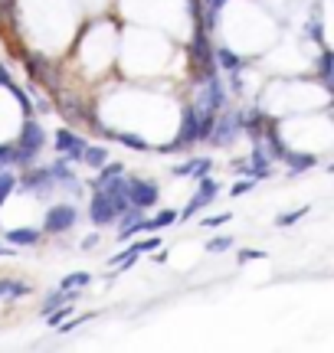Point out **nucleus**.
I'll list each match as a JSON object with an SVG mask.
<instances>
[{"instance_id": "24", "label": "nucleus", "mask_w": 334, "mask_h": 353, "mask_svg": "<svg viewBox=\"0 0 334 353\" xmlns=\"http://www.w3.org/2000/svg\"><path fill=\"white\" fill-rule=\"evenodd\" d=\"M13 92V95H17V101H20V108H23V114H33V101L26 99V92L20 85H17V82H10V85H7Z\"/></svg>"}, {"instance_id": "34", "label": "nucleus", "mask_w": 334, "mask_h": 353, "mask_svg": "<svg viewBox=\"0 0 334 353\" xmlns=\"http://www.w3.org/2000/svg\"><path fill=\"white\" fill-rule=\"evenodd\" d=\"M206 3H210V26H213V23H217L213 17H217V13H219V7H223L226 0H206Z\"/></svg>"}, {"instance_id": "35", "label": "nucleus", "mask_w": 334, "mask_h": 353, "mask_svg": "<svg viewBox=\"0 0 334 353\" xmlns=\"http://www.w3.org/2000/svg\"><path fill=\"white\" fill-rule=\"evenodd\" d=\"M141 249H144V252H155V249H161V242H157L155 236H151V239H144V242H141Z\"/></svg>"}, {"instance_id": "7", "label": "nucleus", "mask_w": 334, "mask_h": 353, "mask_svg": "<svg viewBox=\"0 0 334 353\" xmlns=\"http://www.w3.org/2000/svg\"><path fill=\"white\" fill-rule=\"evenodd\" d=\"M89 219L95 223V226H108V223H115L118 219L115 200L99 187H95V196H92V203H89Z\"/></svg>"}, {"instance_id": "17", "label": "nucleus", "mask_w": 334, "mask_h": 353, "mask_svg": "<svg viewBox=\"0 0 334 353\" xmlns=\"http://www.w3.org/2000/svg\"><path fill=\"white\" fill-rule=\"evenodd\" d=\"M7 242L10 245H37L39 229H7Z\"/></svg>"}, {"instance_id": "33", "label": "nucleus", "mask_w": 334, "mask_h": 353, "mask_svg": "<svg viewBox=\"0 0 334 353\" xmlns=\"http://www.w3.org/2000/svg\"><path fill=\"white\" fill-rule=\"evenodd\" d=\"M7 164H13V148H3V144H0V167H7Z\"/></svg>"}, {"instance_id": "10", "label": "nucleus", "mask_w": 334, "mask_h": 353, "mask_svg": "<svg viewBox=\"0 0 334 353\" xmlns=\"http://www.w3.org/2000/svg\"><path fill=\"white\" fill-rule=\"evenodd\" d=\"M20 187L33 190V193H50V190L56 187V180H52L50 167H39V170H26V174L20 176Z\"/></svg>"}, {"instance_id": "13", "label": "nucleus", "mask_w": 334, "mask_h": 353, "mask_svg": "<svg viewBox=\"0 0 334 353\" xmlns=\"http://www.w3.org/2000/svg\"><path fill=\"white\" fill-rule=\"evenodd\" d=\"M279 161H282V164H288V174H292V176L318 164V157H315V154H295V151H288V148L279 154Z\"/></svg>"}, {"instance_id": "11", "label": "nucleus", "mask_w": 334, "mask_h": 353, "mask_svg": "<svg viewBox=\"0 0 334 353\" xmlns=\"http://www.w3.org/2000/svg\"><path fill=\"white\" fill-rule=\"evenodd\" d=\"M26 72L37 79L39 85H50L52 92H56V76H52V69H50V63L39 56V52H26Z\"/></svg>"}, {"instance_id": "22", "label": "nucleus", "mask_w": 334, "mask_h": 353, "mask_svg": "<svg viewBox=\"0 0 334 353\" xmlns=\"http://www.w3.org/2000/svg\"><path fill=\"white\" fill-rule=\"evenodd\" d=\"M177 219H180V216L174 213V210H161L155 219H148V226H151V229H161V226H170V223H177Z\"/></svg>"}, {"instance_id": "18", "label": "nucleus", "mask_w": 334, "mask_h": 353, "mask_svg": "<svg viewBox=\"0 0 334 353\" xmlns=\"http://www.w3.org/2000/svg\"><path fill=\"white\" fill-rule=\"evenodd\" d=\"M108 161V151L99 148V144H86V151H82V164L92 167V170H99V167Z\"/></svg>"}, {"instance_id": "26", "label": "nucleus", "mask_w": 334, "mask_h": 353, "mask_svg": "<svg viewBox=\"0 0 334 353\" xmlns=\"http://www.w3.org/2000/svg\"><path fill=\"white\" fill-rule=\"evenodd\" d=\"M92 314H82V317H72V321H63V324H56V327L63 330V334H72V330L76 327H82V324H86V321H89Z\"/></svg>"}, {"instance_id": "5", "label": "nucleus", "mask_w": 334, "mask_h": 353, "mask_svg": "<svg viewBox=\"0 0 334 353\" xmlns=\"http://www.w3.org/2000/svg\"><path fill=\"white\" fill-rule=\"evenodd\" d=\"M190 56H193V65L200 69V76H217V69H213V50H210V37H206L204 26H197V33H193V43H190Z\"/></svg>"}, {"instance_id": "37", "label": "nucleus", "mask_w": 334, "mask_h": 353, "mask_svg": "<svg viewBox=\"0 0 334 353\" xmlns=\"http://www.w3.org/2000/svg\"><path fill=\"white\" fill-rule=\"evenodd\" d=\"M13 79H10V72H7V69H3V63H0V85H10Z\"/></svg>"}, {"instance_id": "1", "label": "nucleus", "mask_w": 334, "mask_h": 353, "mask_svg": "<svg viewBox=\"0 0 334 353\" xmlns=\"http://www.w3.org/2000/svg\"><path fill=\"white\" fill-rule=\"evenodd\" d=\"M43 144H46V134H43V128L26 114L23 128H20V144L13 148V164L20 167H30L33 161H37V154L43 151Z\"/></svg>"}, {"instance_id": "20", "label": "nucleus", "mask_w": 334, "mask_h": 353, "mask_svg": "<svg viewBox=\"0 0 334 353\" xmlns=\"http://www.w3.org/2000/svg\"><path fill=\"white\" fill-rule=\"evenodd\" d=\"M13 190H17V176H13L10 170H3V167H0V206H3V200L10 196Z\"/></svg>"}, {"instance_id": "6", "label": "nucleus", "mask_w": 334, "mask_h": 353, "mask_svg": "<svg viewBox=\"0 0 334 353\" xmlns=\"http://www.w3.org/2000/svg\"><path fill=\"white\" fill-rule=\"evenodd\" d=\"M197 183H200V187H197V193L190 196V203H187V210L180 213V219H190V216H197L200 210H204V206H210V203H213V196L219 193V183L213 180V176H200Z\"/></svg>"}, {"instance_id": "32", "label": "nucleus", "mask_w": 334, "mask_h": 353, "mask_svg": "<svg viewBox=\"0 0 334 353\" xmlns=\"http://www.w3.org/2000/svg\"><path fill=\"white\" fill-rule=\"evenodd\" d=\"M262 255H266V252H256V249H243V252L236 255V259H239V265H246V262H253V259H262Z\"/></svg>"}, {"instance_id": "23", "label": "nucleus", "mask_w": 334, "mask_h": 353, "mask_svg": "<svg viewBox=\"0 0 334 353\" xmlns=\"http://www.w3.org/2000/svg\"><path fill=\"white\" fill-rule=\"evenodd\" d=\"M233 249V236H217V239L206 242V252H230Z\"/></svg>"}, {"instance_id": "19", "label": "nucleus", "mask_w": 334, "mask_h": 353, "mask_svg": "<svg viewBox=\"0 0 334 353\" xmlns=\"http://www.w3.org/2000/svg\"><path fill=\"white\" fill-rule=\"evenodd\" d=\"M89 281H92L89 272H72V275H66L63 281H59V288H63V291H82Z\"/></svg>"}, {"instance_id": "29", "label": "nucleus", "mask_w": 334, "mask_h": 353, "mask_svg": "<svg viewBox=\"0 0 334 353\" xmlns=\"http://www.w3.org/2000/svg\"><path fill=\"white\" fill-rule=\"evenodd\" d=\"M233 216L230 213H219V216H206L204 219V229H213V226H223V223H230Z\"/></svg>"}, {"instance_id": "28", "label": "nucleus", "mask_w": 334, "mask_h": 353, "mask_svg": "<svg viewBox=\"0 0 334 353\" xmlns=\"http://www.w3.org/2000/svg\"><path fill=\"white\" fill-rule=\"evenodd\" d=\"M197 161H200V157H193V161H184L180 167H174V176H190L193 170H197Z\"/></svg>"}, {"instance_id": "16", "label": "nucleus", "mask_w": 334, "mask_h": 353, "mask_svg": "<svg viewBox=\"0 0 334 353\" xmlns=\"http://www.w3.org/2000/svg\"><path fill=\"white\" fill-rule=\"evenodd\" d=\"M105 131V128H102ZM105 134H108V138H115V141H121V144H125V148H131V151H151V148H148V141L144 138H138V134H128V131H105Z\"/></svg>"}, {"instance_id": "14", "label": "nucleus", "mask_w": 334, "mask_h": 353, "mask_svg": "<svg viewBox=\"0 0 334 353\" xmlns=\"http://www.w3.org/2000/svg\"><path fill=\"white\" fill-rule=\"evenodd\" d=\"M213 59H217V63L223 65V69H226L230 76H239V72H243V59H239V56H236L233 50H226V46L213 52Z\"/></svg>"}, {"instance_id": "21", "label": "nucleus", "mask_w": 334, "mask_h": 353, "mask_svg": "<svg viewBox=\"0 0 334 353\" xmlns=\"http://www.w3.org/2000/svg\"><path fill=\"white\" fill-rule=\"evenodd\" d=\"M331 52L324 50L322 52V59H318V76H322V82H324V88H331Z\"/></svg>"}, {"instance_id": "4", "label": "nucleus", "mask_w": 334, "mask_h": 353, "mask_svg": "<svg viewBox=\"0 0 334 353\" xmlns=\"http://www.w3.org/2000/svg\"><path fill=\"white\" fill-rule=\"evenodd\" d=\"M190 144H197V108L187 105V108H184V118H180L177 138L170 141V144H164L157 154H177V151H184V148H190Z\"/></svg>"}, {"instance_id": "30", "label": "nucleus", "mask_w": 334, "mask_h": 353, "mask_svg": "<svg viewBox=\"0 0 334 353\" xmlns=\"http://www.w3.org/2000/svg\"><path fill=\"white\" fill-rule=\"evenodd\" d=\"M210 167H213V161H210V157H200V161H197V170H193V180L206 176V174H210Z\"/></svg>"}, {"instance_id": "38", "label": "nucleus", "mask_w": 334, "mask_h": 353, "mask_svg": "<svg viewBox=\"0 0 334 353\" xmlns=\"http://www.w3.org/2000/svg\"><path fill=\"white\" fill-rule=\"evenodd\" d=\"M0 255H13V252H10V249H3V245H0Z\"/></svg>"}, {"instance_id": "8", "label": "nucleus", "mask_w": 334, "mask_h": 353, "mask_svg": "<svg viewBox=\"0 0 334 353\" xmlns=\"http://www.w3.org/2000/svg\"><path fill=\"white\" fill-rule=\"evenodd\" d=\"M239 114H223V118H217V125H213V131H210V144H217V148H226V144H233V141L239 138Z\"/></svg>"}, {"instance_id": "36", "label": "nucleus", "mask_w": 334, "mask_h": 353, "mask_svg": "<svg viewBox=\"0 0 334 353\" xmlns=\"http://www.w3.org/2000/svg\"><path fill=\"white\" fill-rule=\"evenodd\" d=\"M95 245H99V236H86L82 239V249H95Z\"/></svg>"}, {"instance_id": "2", "label": "nucleus", "mask_w": 334, "mask_h": 353, "mask_svg": "<svg viewBox=\"0 0 334 353\" xmlns=\"http://www.w3.org/2000/svg\"><path fill=\"white\" fill-rule=\"evenodd\" d=\"M79 219V210L72 203H52L46 216H43V232H50V236H63L66 229H72Z\"/></svg>"}, {"instance_id": "9", "label": "nucleus", "mask_w": 334, "mask_h": 353, "mask_svg": "<svg viewBox=\"0 0 334 353\" xmlns=\"http://www.w3.org/2000/svg\"><path fill=\"white\" fill-rule=\"evenodd\" d=\"M56 151L63 154V161H82V151H86V138L69 131V128H59L56 131Z\"/></svg>"}, {"instance_id": "31", "label": "nucleus", "mask_w": 334, "mask_h": 353, "mask_svg": "<svg viewBox=\"0 0 334 353\" xmlns=\"http://www.w3.org/2000/svg\"><path fill=\"white\" fill-rule=\"evenodd\" d=\"M256 187V180L249 176V180H239V183H233V196H239V193H246V190Z\"/></svg>"}, {"instance_id": "12", "label": "nucleus", "mask_w": 334, "mask_h": 353, "mask_svg": "<svg viewBox=\"0 0 334 353\" xmlns=\"http://www.w3.org/2000/svg\"><path fill=\"white\" fill-rule=\"evenodd\" d=\"M226 105V88L219 82L217 76H206V92L204 99H200V108H210V112H219Z\"/></svg>"}, {"instance_id": "15", "label": "nucleus", "mask_w": 334, "mask_h": 353, "mask_svg": "<svg viewBox=\"0 0 334 353\" xmlns=\"http://www.w3.org/2000/svg\"><path fill=\"white\" fill-rule=\"evenodd\" d=\"M33 291V285H26V281H13V278H0V298H23V294H30Z\"/></svg>"}, {"instance_id": "3", "label": "nucleus", "mask_w": 334, "mask_h": 353, "mask_svg": "<svg viewBox=\"0 0 334 353\" xmlns=\"http://www.w3.org/2000/svg\"><path fill=\"white\" fill-rule=\"evenodd\" d=\"M125 193H128V203L138 210H151L161 196L155 180H141V176H125Z\"/></svg>"}, {"instance_id": "25", "label": "nucleus", "mask_w": 334, "mask_h": 353, "mask_svg": "<svg viewBox=\"0 0 334 353\" xmlns=\"http://www.w3.org/2000/svg\"><path fill=\"white\" fill-rule=\"evenodd\" d=\"M13 17H17V0H0V20L13 23Z\"/></svg>"}, {"instance_id": "27", "label": "nucleus", "mask_w": 334, "mask_h": 353, "mask_svg": "<svg viewBox=\"0 0 334 353\" xmlns=\"http://www.w3.org/2000/svg\"><path fill=\"white\" fill-rule=\"evenodd\" d=\"M305 213H308V206H302L298 213H285V216H279V219H275V226H292V223H298Z\"/></svg>"}]
</instances>
